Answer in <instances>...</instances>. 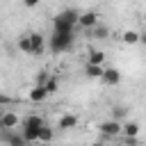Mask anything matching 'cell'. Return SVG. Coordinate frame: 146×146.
Wrapping results in <instances>:
<instances>
[{
  "label": "cell",
  "instance_id": "obj_1",
  "mask_svg": "<svg viewBox=\"0 0 146 146\" xmlns=\"http://www.w3.org/2000/svg\"><path fill=\"white\" fill-rule=\"evenodd\" d=\"M80 11L78 9H64L52 18V32H73V27L78 25Z\"/></svg>",
  "mask_w": 146,
  "mask_h": 146
},
{
  "label": "cell",
  "instance_id": "obj_2",
  "mask_svg": "<svg viewBox=\"0 0 146 146\" xmlns=\"http://www.w3.org/2000/svg\"><path fill=\"white\" fill-rule=\"evenodd\" d=\"M73 39H75L73 32H52V36H50V50L52 52L71 50L73 48Z\"/></svg>",
  "mask_w": 146,
  "mask_h": 146
},
{
  "label": "cell",
  "instance_id": "obj_3",
  "mask_svg": "<svg viewBox=\"0 0 146 146\" xmlns=\"http://www.w3.org/2000/svg\"><path fill=\"white\" fill-rule=\"evenodd\" d=\"M121 125H123V123H119L116 119H107V121L98 123V130H100V135H105V137H116V135H121Z\"/></svg>",
  "mask_w": 146,
  "mask_h": 146
},
{
  "label": "cell",
  "instance_id": "obj_4",
  "mask_svg": "<svg viewBox=\"0 0 146 146\" xmlns=\"http://www.w3.org/2000/svg\"><path fill=\"white\" fill-rule=\"evenodd\" d=\"M78 25H80V27H84V30H89V27L98 25V14H96L94 9H89V11H80Z\"/></svg>",
  "mask_w": 146,
  "mask_h": 146
},
{
  "label": "cell",
  "instance_id": "obj_5",
  "mask_svg": "<svg viewBox=\"0 0 146 146\" xmlns=\"http://www.w3.org/2000/svg\"><path fill=\"white\" fill-rule=\"evenodd\" d=\"M14 128H18V114L0 112V130H14Z\"/></svg>",
  "mask_w": 146,
  "mask_h": 146
},
{
  "label": "cell",
  "instance_id": "obj_6",
  "mask_svg": "<svg viewBox=\"0 0 146 146\" xmlns=\"http://www.w3.org/2000/svg\"><path fill=\"white\" fill-rule=\"evenodd\" d=\"M30 41H32V55H43V50H46V39H43V34L41 32H30Z\"/></svg>",
  "mask_w": 146,
  "mask_h": 146
},
{
  "label": "cell",
  "instance_id": "obj_7",
  "mask_svg": "<svg viewBox=\"0 0 146 146\" xmlns=\"http://www.w3.org/2000/svg\"><path fill=\"white\" fill-rule=\"evenodd\" d=\"M107 87H114V84H119L121 82V71L119 68H114V66H110V68H105V73H103V78H100Z\"/></svg>",
  "mask_w": 146,
  "mask_h": 146
},
{
  "label": "cell",
  "instance_id": "obj_8",
  "mask_svg": "<svg viewBox=\"0 0 146 146\" xmlns=\"http://www.w3.org/2000/svg\"><path fill=\"white\" fill-rule=\"evenodd\" d=\"M27 96H30V100H32V103H43V100L48 98V91H46V87H43V84H34V87L30 89V94H27Z\"/></svg>",
  "mask_w": 146,
  "mask_h": 146
},
{
  "label": "cell",
  "instance_id": "obj_9",
  "mask_svg": "<svg viewBox=\"0 0 146 146\" xmlns=\"http://www.w3.org/2000/svg\"><path fill=\"white\" fill-rule=\"evenodd\" d=\"M87 36H89V39H107V36H110V30H107L105 25H94V27L87 30Z\"/></svg>",
  "mask_w": 146,
  "mask_h": 146
},
{
  "label": "cell",
  "instance_id": "obj_10",
  "mask_svg": "<svg viewBox=\"0 0 146 146\" xmlns=\"http://www.w3.org/2000/svg\"><path fill=\"white\" fill-rule=\"evenodd\" d=\"M78 125V116H73V114H64L59 121H57V128L59 130H73Z\"/></svg>",
  "mask_w": 146,
  "mask_h": 146
},
{
  "label": "cell",
  "instance_id": "obj_11",
  "mask_svg": "<svg viewBox=\"0 0 146 146\" xmlns=\"http://www.w3.org/2000/svg\"><path fill=\"white\" fill-rule=\"evenodd\" d=\"M121 135L123 137H137L139 135V123L137 121H125L121 125Z\"/></svg>",
  "mask_w": 146,
  "mask_h": 146
},
{
  "label": "cell",
  "instance_id": "obj_12",
  "mask_svg": "<svg viewBox=\"0 0 146 146\" xmlns=\"http://www.w3.org/2000/svg\"><path fill=\"white\" fill-rule=\"evenodd\" d=\"M103 73H105L103 64H89L87 62V66H84V75L87 78H103Z\"/></svg>",
  "mask_w": 146,
  "mask_h": 146
},
{
  "label": "cell",
  "instance_id": "obj_13",
  "mask_svg": "<svg viewBox=\"0 0 146 146\" xmlns=\"http://www.w3.org/2000/svg\"><path fill=\"white\" fill-rule=\"evenodd\" d=\"M43 123H46V121H43L41 116H36V114H30V116H25V119H23V123H21V125H25V128H32V130H39Z\"/></svg>",
  "mask_w": 146,
  "mask_h": 146
},
{
  "label": "cell",
  "instance_id": "obj_14",
  "mask_svg": "<svg viewBox=\"0 0 146 146\" xmlns=\"http://www.w3.org/2000/svg\"><path fill=\"white\" fill-rule=\"evenodd\" d=\"M52 135H55V130H52L48 123H43V125L39 128V144H48V141H52Z\"/></svg>",
  "mask_w": 146,
  "mask_h": 146
},
{
  "label": "cell",
  "instance_id": "obj_15",
  "mask_svg": "<svg viewBox=\"0 0 146 146\" xmlns=\"http://www.w3.org/2000/svg\"><path fill=\"white\" fill-rule=\"evenodd\" d=\"M16 46H18V50H21V52H25V55H32V41H30V34H23V36H18Z\"/></svg>",
  "mask_w": 146,
  "mask_h": 146
},
{
  "label": "cell",
  "instance_id": "obj_16",
  "mask_svg": "<svg viewBox=\"0 0 146 146\" xmlns=\"http://www.w3.org/2000/svg\"><path fill=\"white\" fill-rule=\"evenodd\" d=\"M87 62H89V64H103V62H105V52L94 48V50L87 52Z\"/></svg>",
  "mask_w": 146,
  "mask_h": 146
},
{
  "label": "cell",
  "instance_id": "obj_17",
  "mask_svg": "<svg viewBox=\"0 0 146 146\" xmlns=\"http://www.w3.org/2000/svg\"><path fill=\"white\" fill-rule=\"evenodd\" d=\"M21 135H23L27 141H32V144H39V130H32V128H25V125H21Z\"/></svg>",
  "mask_w": 146,
  "mask_h": 146
},
{
  "label": "cell",
  "instance_id": "obj_18",
  "mask_svg": "<svg viewBox=\"0 0 146 146\" xmlns=\"http://www.w3.org/2000/svg\"><path fill=\"white\" fill-rule=\"evenodd\" d=\"M121 39H123V43H130V46H132V43H139V32H135V30H125Z\"/></svg>",
  "mask_w": 146,
  "mask_h": 146
},
{
  "label": "cell",
  "instance_id": "obj_19",
  "mask_svg": "<svg viewBox=\"0 0 146 146\" xmlns=\"http://www.w3.org/2000/svg\"><path fill=\"white\" fill-rule=\"evenodd\" d=\"M43 87H46V91H48V96H52V94H55V91L59 89V80H57L55 75H50V78H48V82H46Z\"/></svg>",
  "mask_w": 146,
  "mask_h": 146
},
{
  "label": "cell",
  "instance_id": "obj_20",
  "mask_svg": "<svg viewBox=\"0 0 146 146\" xmlns=\"http://www.w3.org/2000/svg\"><path fill=\"white\" fill-rule=\"evenodd\" d=\"M48 78H50V73H48V71H39V75H36V84H46V82H48Z\"/></svg>",
  "mask_w": 146,
  "mask_h": 146
},
{
  "label": "cell",
  "instance_id": "obj_21",
  "mask_svg": "<svg viewBox=\"0 0 146 146\" xmlns=\"http://www.w3.org/2000/svg\"><path fill=\"white\" fill-rule=\"evenodd\" d=\"M125 114H128V110H125V107H121V105H116V107H114V119H116V121H119L121 116H125Z\"/></svg>",
  "mask_w": 146,
  "mask_h": 146
},
{
  "label": "cell",
  "instance_id": "obj_22",
  "mask_svg": "<svg viewBox=\"0 0 146 146\" xmlns=\"http://www.w3.org/2000/svg\"><path fill=\"white\" fill-rule=\"evenodd\" d=\"M9 100H11L9 96H5V94H0V105H9Z\"/></svg>",
  "mask_w": 146,
  "mask_h": 146
},
{
  "label": "cell",
  "instance_id": "obj_23",
  "mask_svg": "<svg viewBox=\"0 0 146 146\" xmlns=\"http://www.w3.org/2000/svg\"><path fill=\"white\" fill-rule=\"evenodd\" d=\"M23 2H25V7H36L41 0H23Z\"/></svg>",
  "mask_w": 146,
  "mask_h": 146
},
{
  "label": "cell",
  "instance_id": "obj_24",
  "mask_svg": "<svg viewBox=\"0 0 146 146\" xmlns=\"http://www.w3.org/2000/svg\"><path fill=\"white\" fill-rule=\"evenodd\" d=\"M139 43H144V46H146V30L139 34Z\"/></svg>",
  "mask_w": 146,
  "mask_h": 146
}]
</instances>
